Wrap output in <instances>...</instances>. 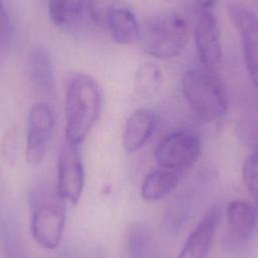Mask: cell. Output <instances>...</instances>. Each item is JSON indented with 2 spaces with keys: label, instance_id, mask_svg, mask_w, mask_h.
<instances>
[{
  "label": "cell",
  "instance_id": "1",
  "mask_svg": "<svg viewBox=\"0 0 258 258\" xmlns=\"http://www.w3.org/2000/svg\"><path fill=\"white\" fill-rule=\"evenodd\" d=\"M102 104L100 86L91 76L83 73L72 75L66 92L64 141L79 145L97 122Z\"/></svg>",
  "mask_w": 258,
  "mask_h": 258
},
{
  "label": "cell",
  "instance_id": "2",
  "mask_svg": "<svg viewBox=\"0 0 258 258\" xmlns=\"http://www.w3.org/2000/svg\"><path fill=\"white\" fill-rule=\"evenodd\" d=\"M30 231L35 242L45 249L59 246L66 224V201L45 181L32 186L28 196Z\"/></svg>",
  "mask_w": 258,
  "mask_h": 258
},
{
  "label": "cell",
  "instance_id": "3",
  "mask_svg": "<svg viewBox=\"0 0 258 258\" xmlns=\"http://www.w3.org/2000/svg\"><path fill=\"white\" fill-rule=\"evenodd\" d=\"M180 89L184 100L201 120L214 122L226 115L228 95L215 70L203 66L186 70L180 80Z\"/></svg>",
  "mask_w": 258,
  "mask_h": 258
},
{
  "label": "cell",
  "instance_id": "4",
  "mask_svg": "<svg viewBox=\"0 0 258 258\" xmlns=\"http://www.w3.org/2000/svg\"><path fill=\"white\" fill-rule=\"evenodd\" d=\"M189 27L177 12H160L147 17L140 24L139 42L142 49L156 59L179 56L189 41Z\"/></svg>",
  "mask_w": 258,
  "mask_h": 258
},
{
  "label": "cell",
  "instance_id": "5",
  "mask_svg": "<svg viewBox=\"0 0 258 258\" xmlns=\"http://www.w3.org/2000/svg\"><path fill=\"white\" fill-rule=\"evenodd\" d=\"M201 139L188 129L169 133L156 145L154 157L156 162L168 169L180 171L191 166L199 158Z\"/></svg>",
  "mask_w": 258,
  "mask_h": 258
},
{
  "label": "cell",
  "instance_id": "6",
  "mask_svg": "<svg viewBox=\"0 0 258 258\" xmlns=\"http://www.w3.org/2000/svg\"><path fill=\"white\" fill-rule=\"evenodd\" d=\"M227 10L240 36L248 77L258 91V16L248 6L237 2L228 3Z\"/></svg>",
  "mask_w": 258,
  "mask_h": 258
},
{
  "label": "cell",
  "instance_id": "7",
  "mask_svg": "<svg viewBox=\"0 0 258 258\" xmlns=\"http://www.w3.org/2000/svg\"><path fill=\"white\" fill-rule=\"evenodd\" d=\"M54 123V111L48 103L39 102L31 107L25 148V157L29 164L36 165L42 161L53 134Z\"/></svg>",
  "mask_w": 258,
  "mask_h": 258
},
{
  "label": "cell",
  "instance_id": "8",
  "mask_svg": "<svg viewBox=\"0 0 258 258\" xmlns=\"http://www.w3.org/2000/svg\"><path fill=\"white\" fill-rule=\"evenodd\" d=\"M85 185V171L79 145L67 141L61 146L57 158L56 191L71 204H77Z\"/></svg>",
  "mask_w": 258,
  "mask_h": 258
},
{
  "label": "cell",
  "instance_id": "9",
  "mask_svg": "<svg viewBox=\"0 0 258 258\" xmlns=\"http://www.w3.org/2000/svg\"><path fill=\"white\" fill-rule=\"evenodd\" d=\"M196 49L203 67L216 70L222 61L221 33L216 16L211 11H201L194 27Z\"/></svg>",
  "mask_w": 258,
  "mask_h": 258
},
{
  "label": "cell",
  "instance_id": "10",
  "mask_svg": "<svg viewBox=\"0 0 258 258\" xmlns=\"http://www.w3.org/2000/svg\"><path fill=\"white\" fill-rule=\"evenodd\" d=\"M221 217V207L213 206L189 234L177 258H207Z\"/></svg>",
  "mask_w": 258,
  "mask_h": 258
},
{
  "label": "cell",
  "instance_id": "11",
  "mask_svg": "<svg viewBox=\"0 0 258 258\" xmlns=\"http://www.w3.org/2000/svg\"><path fill=\"white\" fill-rule=\"evenodd\" d=\"M157 126V116L149 109L134 110L126 120L122 135L123 147L128 152L139 150L153 135Z\"/></svg>",
  "mask_w": 258,
  "mask_h": 258
},
{
  "label": "cell",
  "instance_id": "12",
  "mask_svg": "<svg viewBox=\"0 0 258 258\" xmlns=\"http://www.w3.org/2000/svg\"><path fill=\"white\" fill-rule=\"evenodd\" d=\"M28 76L34 90L42 96L52 98L55 93L54 71L48 50L41 46L33 47L28 54Z\"/></svg>",
  "mask_w": 258,
  "mask_h": 258
},
{
  "label": "cell",
  "instance_id": "13",
  "mask_svg": "<svg viewBox=\"0 0 258 258\" xmlns=\"http://www.w3.org/2000/svg\"><path fill=\"white\" fill-rule=\"evenodd\" d=\"M106 23L111 39L115 43L130 45L139 41L140 24L129 8L116 7L109 15Z\"/></svg>",
  "mask_w": 258,
  "mask_h": 258
},
{
  "label": "cell",
  "instance_id": "14",
  "mask_svg": "<svg viewBox=\"0 0 258 258\" xmlns=\"http://www.w3.org/2000/svg\"><path fill=\"white\" fill-rule=\"evenodd\" d=\"M179 179V171L160 166L143 178L140 189L141 198L147 202L159 201L176 187Z\"/></svg>",
  "mask_w": 258,
  "mask_h": 258
},
{
  "label": "cell",
  "instance_id": "15",
  "mask_svg": "<svg viewBox=\"0 0 258 258\" xmlns=\"http://www.w3.org/2000/svg\"><path fill=\"white\" fill-rule=\"evenodd\" d=\"M227 221L232 234L241 240L250 238L256 227L255 207L245 201H232L227 208Z\"/></svg>",
  "mask_w": 258,
  "mask_h": 258
},
{
  "label": "cell",
  "instance_id": "16",
  "mask_svg": "<svg viewBox=\"0 0 258 258\" xmlns=\"http://www.w3.org/2000/svg\"><path fill=\"white\" fill-rule=\"evenodd\" d=\"M51 22L62 30L73 28L81 19L85 0H46Z\"/></svg>",
  "mask_w": 258,
  "mask_h": 258
},
{
  "label": "cell",
  "instance_id": "17",
  "mask_svg": "<svg viewBox=\"0 0 258 258\" xmlns=\"http://www.w3.org/2000/svg\"><path fill=\"white\" fill-rule=\"evenodd\" d=\"M163 83V72L154 61H146L139 66L134 76L135 92L141 97L156 95Z\"/></svg>",
  "mask_w": 258,
  "mask_h": 258
},
{
  "label": "cell",
  "instance_id": "18",
  "mask_svg": "<svg viewBox=\"0 0 258 258\" xmlns=\"http://www.w3.org/2000/svg\"><path fill=\"white\" fill-rule=\"evenodd\" d=\"M0 241L6 258H28L18 226L9 216L4 217L0 222Z\"/></svg>",
  "mask_w": 258,
  "mask_h": 258
},
{
  "label": "cell",
  "instance_id": "19",
  "mask_svg": "<svg viewBox=\"0 0 258 258\" xmlns=\"http://www.w3.org/2000/svg\"><path fill=\"white\" fill-rule=\"evenodd\" d=\"M154 245L148 230L141 226H135L129 234L128 249L131 258H153Z\"/></svg>",
  "mask_w": 258,
  "mask_h": 258
},
{
  "label": "cell",
  "instance_id": "20",
  "mask_svg": "<svg viewBox=\"0 0 258 258\" xmlns=\"http://www.w3.org/2000/svg\"><path fill=\"white\" fill-rule=\"evenodd\" d=\"M242 178L248 192L258 205V150H253L245 159Z\"/></svg>",
  "mask_w": 258,
  "mask_h": 258
},
{
  "label": "cell",
  "instance_id": "21",
  "mask_svg": "<svg viewBox=\"0 0 258 258\" xmlns=\"http://www.w3.org/2000/svg\"><path fill=\"white\" fill-rule=\"evenodd\" d=\"M13 39V22L3 0H0V58L11 47Z\"/></svg>",
  "mask_w": 258,
  "mask_h": 258
},
{
  "label": "cell",
  "instance_id": "22",
  "mask_svg": "<svg viewBox=\"0 0 258 258\" xmlns=\"http://www.w3.org/2000/svg\"><path fill=\"white\" fill-rule=\"evenodd\" d=\"M118 0H85L88 13L96 23H105Z\"/></svg>",
  "mask_w": 258,
  "mask_h": 258
},
{
  "label": "cell",
  "instance_id": "23",
  "mask_svg": "<svg viewBox=\"0 0 258 258\" xmlns=\"http://www.w3.org/2000/svg\"><path fill=\"white\" fill-rule=\"evenodd\" d=\"M18 151V139H17V131L14 127L7 130L3 137L2 141V152L4 158L7 162L13 164Z\"/></svg>",
  "mask_w": 258,
  "mask_h": 258
},
{
  "label": "cell",
  "instance_id": "24",
  "mask_svg": "<svg viewBox=\"0 0 258 258\" xmlns=\"http://www.w3.org/2000/svg\"><path fill=\"white\" fill-rule=\"evenodd\" d=\"M244 134L246 135L247 141L252 146L253 150H258V118L252 125H250V128L247 129Z\"/></svg>",
  "mask_w": 258,
  "mask_h": 258
},
{
  "label": "cell",
  "instance_id": "25",
  "mask_svg": "<svg viewBox=\"0 0 258 258\" xmlns=\"http://www.w3.org/2000/svg\"><path fill=\"white\" fill-rule=\"evenodd\" d=\"M195 4L201 11H211V9L216 5L217 0H194Z\"/></svg>",
  "mask_w": 258,
  "mask_h": 258
}]
</instances>
